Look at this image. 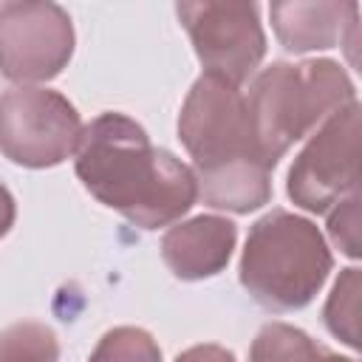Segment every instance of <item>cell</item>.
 Returning a JSON list of instances; mask_svg holds the SVG:
<instances>
[{"label":"cell","instance_id":"6da1fadb","mask_svg":"<svg viewBox=\"0 0 362 362\" xmlns=\"http://www.w3.org/2000/svg\"><path fill=\"white\" fill-rule=\"evenodd\" d=\"M82 187L139 229L175 226L201 198L195 170L164 147H153L147 130L116 110L85 124L74 156Z\"/></svg>","mask_w":362,"mask_h":362},{"label":"cell","instance_id":"7a4b0ae2","mask_svg":"<svg viewBox=\"0 0 362 362\" xmlns=\"http://www.w3.org/2000/svg\"><path fill=\"white\" fill-rule=\"evenodd\" d=\"M178 139L192 158L206 206L246 215L269 204L274 167L255 139L240 88L215 74H201L181 105Z\"/></svg>","mask_w":362,"mask_h":362},{"label":"cell","instance_id":"3957f363","mask_svg":"<svg viewBox=\"0 0 362 362\" xmlns=\"http://www.w3.org/2000/svg\"><path fill=\"white\" fill-rule=\"evenodd\" d=\"M334 269L328 240L303 215L272 209L257 218L240 255V286L266 311L286 314L305 308Z\"/></svg>","mask_w":362,"mask_h":362},{"label":"cell","instance_id":"277c9868","mask_svg":"<svg viewBox=\"0 0 362 362\" xmlns=\"http://www.w3.org/2000/svg\"><path fill=\"white\" fill-rule=\"evenodd\" d=\"M354 82L334 59L272 62L246 93L255 139L274 167L286 150L311 136L331 113L354 102Z\"/></svg>","mask_w":362,"mask_h":362},{"label":"cell","instance_id":"5b68a950","mask_svg":"<svg viewBox=\"0 0 362 362\" xmlns=\"http://www.w3.org/2000/svg\"><path fill=\"white\" fill-rule=\"evenodd\" d=\"M362 187V102L331 113L288 167L286 192L294 206L325 215Z\"/></svg>","mask_w":362,"mask_h":362},{"label":"cell","instance_id":"8992f818","mask_svg":"<svg viewBox=\"0 0 362 362\" xmlns=\"http://www.w3.org/2000/svg\"><path fill=\"white\" fill-rule=\"evenodd\" d=\"M85 124L76 107L57 90L14 85L0 99L3 156L17 167H57L76 156Z\"/></svg>","mask_w":362,"mask_h":362},{"label":"cell","instance_id":"52a82bcc","mask_svg":"<svg viewBox=\"0 0 362 362\" xmlns=\"http://www.w3.org/2000/svg\"><path fill=\"white\" fill-rule=\"evenodd\" d=\"M175 14L192 40L204 74H215L235 88H243L257 76L266 57V34L257 3H178Z\"/></svg>","mask_w":362,"mask_h":362},{"label":"cell","instance_id":"ba28073f","mask_svg":"<svg viewBox=\"0 0 362 362\" xmlns=\"http://www.w3.org/2000/svg\"><path fill=\"white\" fill-rule=\"evenodd\" d=\"M74 23L62 6L48 0L0 3V51L8 82L37 85L59 76L74 57Z\"/></svg>","mask_w":362,"mask_h":362},{"label":"cell","instance_id":"9c48e42d","mask_svg":"<svg viewBox=\"0 0 362 362\" xmlns=\"http://www.w3.org/2000/svg\"><path fill=\"white\" fill-rule=\"evenodd\" d=\"M238 243V226L223 215H195L170 226L161 238V260L178 280H206L226 269Z\"/></svg>","mask_w":362,"mask_h":362},{"label":"cell","instance_id":"30bf717a","mask_svg":"<svg viewBox=\"0 0 362 362\" xmlns=\"http://www.w3.org/2000/svg\"><path fill=\"white\" fill-rule=\"evenodd\" d=\"M359 8L354 0H277L269 6V17L286 51L311 54L342 45Z\"/></svg>","mask_w":362,"mask_h":362},{"label":"cell","instance_id":"8fae6325","mask_svg":"<svg viewBox=\"0 0 362 362\" xmlns=\"http://www.w3.org/2000/svg\"><path fill=\"white\" fill-rule=\"evenodd\" d=\"M249 362H356V359L317 345L297 325L266 322L252 339Z\"/></svg>","mask_w":362,"mask_h":362},{"label":"cell","instance_id":"7c38bea8","mask_svg":"<svg viewBox=\"0 0 362 362\" xmlns=\"http://www.w3.org/2000/svg\"><path fill=\"white\" fill-rule=\"evenodd\" d=\"M322 322L334 339L362 356V266H348L331 286Z\"/></svg>","mask_w":362,"mask_h":362},{"label":"cell","instance_id":"4fadbf2b","mask_svg":"<svg viewBox=\"0 0 362 362\" xmlns=\"http://www.w3.org/2000/svg\"><path fill=\"white\" fill-rule=\"evenodd\" d=\"M57 359H59V342L45 322L23 320L3 331L0 362H57Z\"/></svg>","mask_w":362,"mask_h":362},{"label":"cell","instance_id":"5bb4252c","mask_svg":"<svg viewBox=\"0 0 362 362\" xmlns=\"http://www.w3.org/2000/svg\"><path fill=\"white\" fill-rule=\"evenodd\" d=\"M88 362H161V348L144 328H110L88 356Z\"/></svg>","mask_w":362,"mask_h":362},{"label":"cell","instance_id":"9a60e30c","mask_svg":"<svg viewBox=\"0 0 362 362\" xmlns=\"http://www.w3.org/2000/svg\"><path fill=\"white\" fill-rule=\"evenodd\" d=\"M328 240L351 260H362V187L342 198L325 221Z\"/></svg>","mask_w":362,"mask_h":362},{"label":"cell","instance_id":"2e32d148","mask_svg":"<svg viewBox=\"0 0 362 362\" xmlns=\"http://www.w3.org/2000/svg\"><path fill=\"white\" fill-rule=\"evenodd\" d=\"M342 54H345L348 65L362 76V8H359L356 23L348 28V34L342 40Z\"/></svg>","mask_w":362,"mask_h":362}]
</instances>
